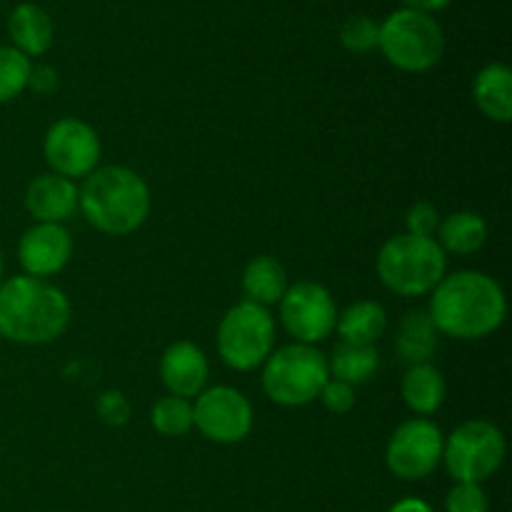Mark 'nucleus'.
I'll return each mask as SVG.
<instances>
[{"label":"nucleus","mask_w":512,"mask_h":512,"mask_svg":"<svg viewBox=\"0 0 512 512\" xmlns=\"http://www.w3.org/2000/svg\"><path fill=\"white\" fill-rule=\"evenodd\" d=\"M150 188L123 165L95 168L78 188V210L95 230L113 238L135 233L150 215Z\"/></svg>","instance_id":"nucleus-3"},{"label":"nucleus","mask_w":512,"mask_h":512,"mask_svg":"<svg viewBox=\"0 0 512 512\" xmlns=\"http://www.w3.org/2000/svg\"><path fill=\"white\" fill-rule=\"evenodd\" d=\"M8 35L13 40V48L20 50L25 58H40L53 45V18L40 5L20 3L8 15Z\"/></svg>","instance_id":"nucleus-16"},{"label":"nucleus","mask_w":512,"mask_h":512,"mask_svg":"<svg viewBox=\"0 0 512 512\" xmlns=\"http://www.w3.org/2000/svg\"><path fill=\"white\" fill-rule=\"evenodd\" d=\"M378 278L400 298H423L448 275V255L435 238L400 233L385 240L375 260Z\"/></svg>","instance_id":"nucleus-4"},{"label":"nucleus","mask_w":512,"mask_h":512,"mask_svg":"<svg viewBox=\"0 0 512 512\" xmlns=\"http://www.w3.org/2000/svg\"><path fill=\"white\" fill-rule=\"evenodd\" d=\"M405 8H413V10H420V13H440V10L448 8L453 0H403Z\"/></svg>","instance_id":"nucleus-32"},{"label":"nucleus","mask_w":512,"mask_h":512,"mask_svg":"<svg viewBox=\"0 0 512 512\" xmlns=\"http://www.w3.org/2000/svg\"><path fill=\"white\" fill-rule=\"evenodd\" d=\"M378 50L398 70L425 73L443 58L445 33L433 15L400 8L380 23Z\"/></svg>","instance_id":"nucleus-6"},{"label":"nucleus","mask_w":512,"mask_h":512,"mask_svg":"<svg viewBox=\"0 0 512 512\" xmlns=\"http://www.w3.org/2000/svg\"><path fill=\"white\" fill-rule=\"evenodd\" d=\"M440 335L453 340H483L493 335L508 315V300L495 278L480 270L445 275L433 290L428 308Z\"/></svg>","instance_id":"nucleus-1"},{"label":"nucleus","mask_w":512,"mask_h":512,"mask_svg":"<svg viewBox=\"0 0 512 512\" xmlns=\"http://www.w3.org/2000/svg\"><path fill=\"white\" fill-rule=\"evenodd\" d=\"M210 365L203 350L190 340L168 345L160 358V380L175 398H198L208 385Z\"/></svg>","instance_id":"nucleus-14"},{"label":"nucleus","mask_w":512,"mask_h":512,"mask_svg":"<svg viewBox=\"0 0 512 512\" xmlns=\"http://www.w3.org/2000/svg\"><path fill=\"white\" fill-rule=\"evenodd\" d=\"M440 213L430 203H415L405 215V233L420 235V238H433L438 233Z\"/></svg>","instance_id":"nucleus-29"},{"label":"nucleus","mask_w":512,"mask_h":512,"mask_svg":"<svg viewBox=\"0 0 512 512\" xmlns=\"http://www.w3.org/2000/svg\"><path fill=\"white\" fill-rule=\"evenodd\" d=\"M400 393H403V403L415 415L428 418V415H435L443 408L445 398H448V383H445V375L433 363L410 365L403 375Z\"/></svg>","instance_id":"nucleus-19"},{"label":"nucleus","mask_w":512,"mask_h":512,"mask_svg":"<svg viewBox=\"0 0 512 512\" xmlns=\"http://www.w3.org/2000/svg\"><path fill=\"white\" fill-rule=\"evenodd\" d=\"M388 512H433V508L420 498H403L398 500V503H395Z\"/></svg>","instance_id":"nucleus-33"},{"label":"nucleus","mask_w":512,"mask_h":512,"mask_svg":"<svg viewBox=\"0 0 512 512\" xmlns=\"http://www.w3.org/2000/svg\"><path fill=\"white\" fill-rule=\"evenodd\" d=\"M445 435L430 418H410L393 430L385 448V465L400 480H425L443 463Z\"/></svg>","instance_id":"nucleus-9"},{"label":"nucleus","mask_w":512,"mask_h":512,"mask_svg":"<svg viewBox=\"0 0 512 512\" xmlns=\"http://www.w3.org/2000/svg\"><path fill=\"white\" fill-rule=\"evenodd\" d=\"M275 348V320L268 308L240 300L220 318L218 355L238 373L260 368Z\"/></svg>","instance_id":"nucleus-7"},{"label":"nucleus","mask_w":512,"mask_h":512,"mask_svg":"<svg viewBox=\"0 0 512 512\" xmlns=\"http://www.w3.org/2000/svg\"><path fill=\"white\" fill-rule=\"evenodd\" d=\"M95 413H98L100 423L110 425V428H123L130 420V403L120 390H105L95 400Z\"/></svg>","instance_id":"nucleus-28"},{"label":"nucleus","mask_w":512,"mask_h":512,"mask_svg":"<svg viewBox=\"0 0 512 512\" xmlns=\"http://www.w3.org/2000/svg\"><path fill=\"white\" fill-rule=\"evenodd\" d=\"M330 380L328 358L315 345L290 343L263 363V393L283 408H303L320 398Z\"/></svg>","instance_id":"nucleus-5"},{"label":"nucleus","mask_w":512,"mask_h":512,"mask_svg":"<svg viewBox=\"0 0 512 512\" xmlns=\"http://www.w3.org/2000/svg\"><path fill=\"white\" fill-rule=\"evenodd\" d=\"M3 275H5V260H3V253H0V283H3Z\"/></svg>","instance_id":"nucleus-34"},{"label":"nucleus","mask_w":512,"mask_h":512,"mask_svg":"<svg viewBox=\"0 0 512 512\" xmlns=\"http://www.w3.org/2000/svg\"><path fill=\"white\" fill-rule=\"evenodd\" d=\"M30 58H25L13 45H0V105L18 98L23 90H28L30 78Z\"/></svg>","instance_id":"nucleus-25"},{"label":"nucleus","mask_w":512,"mask_h":512,"mask_svg":"<svg viewBox=\"0 0 512 512\" xmlns=\"http://www.w3.org/2000/svg\"><path fill=\"white\" fill-rule=\"evenodd\" d=\"M328 368L330 375L340 383L348 385H363L378 373L380 368V353L375 350V345H353V343H343L340 340L335 345L333 355L328 358Z\"/></svg>","instance_id":"nucleus-23"},{"label":"nucleus","mask_w":512,"mask_h":512,"mask_svg":"<svg viewBox=\"0 0 512 512\" xmlns=\"http://www.w3.org/2000/svg\"><path fill=\"white\" fill-rule=\"evenodd\" d=\"M503 430L483 418L458 425L443 445V463L455 483L483 485L493 478L505 460Z\"/></svg>","instance_id":"nucleus-8"},{"label":"nucleus","mask_w":512,"mask_h":512,"mask_svg":"<svg viewBox=\"0 0 512 512\" xmlns=\"http://www.w3.org/2000/svg\"><path fill=\"white\" fill-rule=\"evenodd\" d=\"M253 418L250 400L230 385L205 388L193 405V428L218 445L243 443L253 430Z\"/></svg>","instance_id":"nucleus-11"},{"label":"nucleus","mask_w":512,"mask_h":512,"mask_svg":"<svg viewBox=\"0 0 512 512\" xmlns=\"http://www.w3.org/2000/svg\"><path fill=\"white\" fill-rule=\"evenodd\" d=\"M380 40V23L370 15H350L343 25H340V43L348 53L365 55L370 50L378 48Z\"/></svg>","instance_id":"nucleus-26"},{"label":"nucleus","mask_w":512,"mask_h":512,"mask_svg":"<svg viewBox=\"0 0 512 512\" xmlns=\"http://www.w3.org/2000/svg\"><path fill=\"white\" fill-rule=\"evenodd\" d=\"M243 293L245 300L255 305H278L283 300L285 290L290 288L288 273H285L283 263L273 255H258V258L250 260L243 270Z\"/></svg>","instance_id":"nucleus-20"},{"label":"nucleus","mask_w":512,"mask_h":512,"mask_svg":"<svg viewBox=\"0 0 512 512\" xmlns=\"http://www.w3.org/2000/svg\"><path fill=\"white\" fill-rule=\"evenodd\" d=\"M475 105L493 123L508 125L512 120V70L505 63H488L473 83Z\"/></svg>","instance_id":"nucleus-18"},{"label":"nucleus","mask_w":512,"mask_h":512,"mask_svg":"<svg viewBox=\"0 0 512 512\" xmlns=\"http://www.w3.org/2000/svg\"><path fill=\"white\" fill-rule=\"evenodd\" d=\"M70 300L58 285L30 275L0 283V338L18 345H48L70 325Z\"/></svg>","instance_id":"nucleus-2"},{"label":"nucleus","mask_w":512,"mask_h":512,"mask_svg":"<svg viewBox=\"0 0 512 512\" xmlns=\"http://www.w3.org/2000/svg\"><path fill=\"white\" fill-rule=\"evenodd\" d=\"M485 240H488V223L483 215L473 210H458L440 220L435 243L443 248L445 255H473L483 248Z\"/></svg>","instance_id":"nucleus-22"},{"label":"nucleus","mask_w":512,"mask_h":512,"mask_svg":"<svg viewBox=\"0 0 512 512\" xmlns=\"http://www.w3.org/2000/svg\"><path fill=\"white\" fill-rule=\"evenodd\" d=\"M278 305L283 328L293 335L295 343L318 345L333 335L338 323V305L325 285L300 280L285 290Z\"/></svg>","instance_id":"nucleus-10"},{"label":"nucleus","mask_w":512,"mask_h":512,"mask_svg":"<svg viewBox=\"0 0 512 512\" xmlns=\"http://www.w3.org/2000/svg\"><path fill=\"white\" fill-rule=\"evenodd\" d=\"M100 138L93 125L78 118H60L48 128L43 140L45 163L50 173L63 178H88L100 163Z\"/></svg>","instance_id":"nucleus-12"},{"label":"nucleus","mask_w":512,"mask_h":512,"mask_svg":"<svg viewBox=\"0 0 512 512\" xmlns=\"http://www.w3.org/2000/svg\"><path fill=\"white\" fill-rule=\"evenodd\" d=\"M445 512H490L488 493L483 485L455 483L445 498Z\"/></svg>","instance_id":"nucleus-27"},{"label":"nucleus","mask_w":512,"mask_h":512,"mask_svg":"<svg viewBox=\"0 0 512 512\" xmlns=\"http://www.w3.org/2000/svg\"><path fill=\"white\" fill-rule=\"evenodd\" d=\"M340 340L353 345H375L388 330V313L375 300H358L338 313L335 323Z\"/></svg>","instance_id":"nucleus-21"},{"label":"nucleus","mask_w":512,"mask_h":512,"mask_svg":"<svg viewBox=\"0 0 512 512\" xmlns=\"http://www.w3.org/2000/svg\"><path fill=\"white\" fill-rule=\"evenodd\" d=\"M73 258V238L65 225L35 223L18 240V263L30 278H53Z\"/></svg>","instance_id":"nucleus-13"},{"label":"nucleus","mask_w":512,"mask_h":512,"mask_svg":"<svg viewBox=\"0 0 512 512\" xmlns=\"http://www.w3.org/2000/svg\"><path fill=\"white\" fill-rule=\"evenodd\" d=\"M318 400L325 405V410H330V413L345 415V413H350L355 405V388L353 385L340 383V380L330 378L328 383H325V388L320 390Z\"/></svg>","instance_id":"nucleus-30"},{"label":"nucleus","mask_w":512,"mask_h":512,"mask_svg":"<svg viewBox=\"0 0 512 512\" xmlns=\"http://www.w3.org/2000/svg\"><path fill=\"white\" fill-rule=\"evenodd\" d=\"M28 88L35 90V93H53L58 88V73L50 65H33L30 68Z\"/></svg>","instance_id":"nucleus-31"},{"label":"nucleus","mask_w":512,"mask_h":512,"mask_svg":"<svg viewBox=\"0 0 512 512\" xmlns=\"http://www.w3.org/2000/svg\"><path fill=\"white\" fill-rule=\"evenodd\" d=\"M438 328L430 318L428 308H415L403 315L395 333V353L405 365L430 363L438 353Z\"/></svg>","instance_id":"nucleus-17"},{"label":"nucleus","mask_w":512,"mask_h":512,"mask_svg":"<svg viewBox=\"0 0 512 512\" xmlns=\"http://www.w3.org/2000/svg\"><path fill=\"white\" fill-rule=\"evenodd\" d=\"M150 425L163 438H183L193 430V403L175 395L155 400L150 410Z\"/></svg>","instance_id":"nucleus-24"},{"label":"nucleus","mask_w":512,"mask_h":512,"mask_svg":"<svg viewBox=\"0 0 512 512\" xmlns=\"http://www.w3.org/2000/svg\"><path fill=\"white\" fill-rule=\"evenodd\" d=\"M23 203L35 223L63 225L78 210V185L63 175L43 173L30 180Z\"/></svg>","instance_id":"nucleus-15"}]
</instances>
